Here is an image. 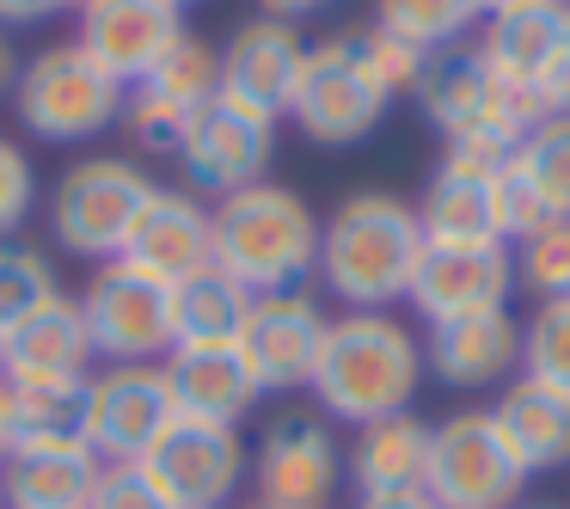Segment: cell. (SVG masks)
Listing matches in <instances>:
<instances>
[{
	"mask_svg": "<svg viewBox=\"0 0 570 509\" xmlns=\"http://www.w3.org/2000/svg\"><path fill=\"white\" fill-rule=\"evenodd\" d=\"M423 258L417 209L386 190H356L337 203V215L320 227V276L344 307L381 313L411 295V276Z\"/></svg>",
	"mask_w": 570,
	"mask_h": 509,
	"instance_id": "6da1fadb",
	"label": "cell"
},
{
	"mask_svg": "<svg viewBox=\"0 0 570 509\" xmlns=\"http://www.w3.org/2000/svg\"><path fill=\"white\" fill-rule=\"evenodd\" d=\"M423 381V344L393 313H344L325 325V350L313 369V393L344 423H381L411 411Z\"/></svg>",
	"mask_w": 570,
	"mask_h": 509,
	"instance_id": "7a4b0ae2",
	"label": "cell"
},
{
	"mask_svg": "<svg viewBox=\"0 0 570 509\" xmlns=\"http://www.w3.org/2000/svg\"><path fill=\"white\" fill-rule=\"evenodd\" d=\"M215 271H227L252 295H288L307 271H320V222L283 185H252L209 209Z\"/></svg>",
	"mask_w": 570,
	"mask_h": 509,
	"instance_id": "3957f363",
	"label": "cell"
},
{
	"mask_svg": "<svg viewBox=\"0 0 570 509\" xmlns=\"http://www.w3.org/2000/svg\"><path fill=\"white\" fill-rule=\"evenodd\" d=\"M411 99L430 111V124L442 129L448 141H503V148H521L528 129L546 124L540 99L533 92H515L491 75V62L479 56V43H454V50H435L423 62V80Z\"/></svg>",
	"mask_w": 570,
	"mask_h": 509,
	"instance_id": "277c9868",
	"label": "cell"
},
{
	"mask_svg": "<svg viewBox=\"0 0 570 509\" xmlns=\"http://www.w3.org/2000/svg\"><path fill=\"white\" fill-rule=\"evenodd\" d=\"M13 105L31 136L43 141H87L124 117V87L92 62L80 43L38 50L13 80Z\"/></svg>",
	"mask_w": 570,
	"mask_h": 509,
	"instance_id": "5b68a950",
	"label": "cell"
},
{
	"mask_svg": "<svg viewBox=\"0 0 570 509\" xmlns=\"http://www.w3.org/2000/svg\"><path fill=\"white\" fill-rule=\"evenodd\" d=\"M521 484H528V472L497 435L491 411H454V418L430 423L423 497L435 509H515Z\"/></svg>",
	"mask_w": 570,
	"mask_h": 509,
	"instance_id": "8992f818",
	"label": "cell"
},
{
	"mask_svg": "<svg viewBox=\"0 0 570 509\" xmlns=\"http://www.w3.org/2000/svg\"><path fill=\"white\" fill-rule=\"evenodd\" d=\"M386 105L393 99H386V87L368 75V62H362L356 31H344V38H325L307 50L295 99H288V117H295L313 141H325V148H350V141H362L381 124Z\"/></svg>",
	"mask_w": 570,
	"mask_h": 509,
	"instance_id": "52a82bcc",
	"label": "cell"
},
{
	"mask_svg": "<svg viewBox=\"0 0 570 509\" xmlns=\"http://www.w3.org/2000/svg\"><path fill=\"white\" fill-rule=\"evenodd\" d=\"M148 197L154 185L129 160H75L50 203L56 246L75 252V258H105V264L124 258L129 227H136Z\"/></svg>",
	"mask_w": 570,
	"mask_h": 509,
	"instance_id": "ba28073f",
	"label": "cell"
},
{
	"mask_svg": "<svg viewBox=\"0 0 570 509\" xmlns=\"http://www.w3.org/2000/svg\"><path fill=\"white\" fill-rule=\"evenodd\" d=\"M178 423V399L160 362H111L87 374V448L105 467H136L154 442Z\"/></svg>",
	"mask_w": 570,
	"mask_h": 509,
	"instance_id": "9c48e42d",
	"label": "cell"
},
{
	"mask_svg": "<svg viewBox=\"0 0 570 509\" xmlns=\"http://www.w3.org/2000/svg\"><path fill=\"white\" fill-rule=\"evenodd\" d=\"M80 320H87L92 356H111V362L173 356V288L141 276V271H129L124 258H111L87 283Z\"/></svg>",
	"mask_w": 570,
	"mask_h": 509,
	"instance_id": "30bf717a",
	"label": "cell"
},
{
	"mask_svg": "<svg viewBox=\"0 0 570 509\" xmlns=\"http://www.w3.org/2000/svg\"><path fill=\"white\" fill-rule=\"evenodd\" d=\"M173 509H227L246 484V442L227 423L178 418L148 454L136 460Z\"/></svg>",
	"mask_w": 570,
	"mask_h": 509,
	"instance_id": "8fae6325",
	"label": "cell"
},
{
	"mask_svg": "<svg viewBox=\"0 0 570 509\" xmlns=\"http://www.w3.org/2000/svg\"><path fill=\"white\" fill-rule=\"evenodd\" d=\"M271 148H276V117L246 111V105H234V99L215 92V99L190 117L185 141H178V160H185V173H190L197 190L234 197V190L264 185Z\"/></svg>",
	"mask_w": 570,
	"mask_h": 509,
	"instance_id": "7c38bea8",
	"label": "cell"
},
{
	"mask_svg": "<svg viewBox=\"0 0 570 509\" xmlns=\"http://www.w3.org/2000/svg\"><path fill=\"white\" fill-rule=\"evenodd\" d=\"M325 313L313 295L288 288V295H258L246 313V332H239V356H246L258 393H301L313 386L325 350Z\"/></svg>",
	"mask_w": 570,
	"mask_h": 509,
	"instance_id": "4fadbf2b",
	"label": "cell"
},
{
	"mask_svg": "<svg viewBox=\"0 0 570 509\" xmlns=\"http://www.w3.org/2000/svg\"><path fill=\"white\" fill-rule=\"evenodd\" d=\"M337 479H344V454L320 418L288 411L264 430L258 460H252V484H258L264 509H325L337 497Z\"/></svg>",
	"mask_w": 570,
	"mask_h": 509,
	"instance_id": "5bb4252c",
	"label": "cell"
},
{
	"mask_svg": "<svg viewBox=\"0 0 570 509\" xmlns=\"http://www.w3.org/2000/svg\"><path fill=\"white\" fill-rule=\"evenodd\" d=\"M509 288H515V252L509 246H423L405 301L430 325H442L509 307Z\"/></svg>",
	"mask_w": 570,
	"mask_h": 509,
	"instance_id": "9a60e30c",
	"label": "cell"
},
{
	"mask_svg": "<svg viewBox=\"0 0 570 509\" xmlns=\"http://www.w3.org/2000/svg\"><path fill=\"white\" fill-rule=\"evenodd\" d=\"M185 38L178 7L166 0H92L80 13V50L124 87V80H148L160 68V56Z\"/></svg>",
	"mask_w": 570,
	"mask_h": 509,
	"instance_id": "2e32d148",
	"label": "cell"
},
{
	"mask_svg": "<svg viewBox=\"0 0 570 509\" xmlns=\"http://www.w3.org/2000/svg\"><path fill=\"white\" fill-rule=\"evenodd\" d=\"M124 264L154 283L178 288L185 276L209 271L215 264V227H209V209L185 190H154L141 203L136 227H129V246H124Z\"/></svg>",
	"mask_w": 570,
	"mask_h": 509,
	"instance_id": "e0dca14e",
	"label": "cell"
},
{
	"mask_svg": "<svg viewBox=\"0 0 570 509\" xmlns=\"http://www.w3.org/2000/svg\"><path fill=\"white\" fill-rule=\"evenodd\" d=\"M301 62H307V43H301L295 26H283V19H246L222 50V99L246 105V111H264V117H283L288 99H295Z\"/></svg>",
	"mask_w": 570,
	"mask_h": 509,
	"instance_id": "ac0fdd59",
	"label": "cell"
},
{
	"mask_svg": "<svg viewBox=\"0 0 570 509\" xmlns=\"http://www.w3.org/2000/svg\"><path fill=\"white\" fill-rule=\"evenodd\" d=\"M423 362L442 386L454 393H479V386H497L521 369V325L509 307L497 313H466V320H442L430 325V344H423Z\"/></svg>",
	"mask_w": 570,
	"mask_h": 509,
	"instance_id": "d6986e66",
	"label": "cell"
},
{
	"mask_svg": "<svg viewBox=\"0 0 570 509\" xmlns=\"http://www.w3.org/2000/svg\"><path fill=\"white\" fill-rule=\"evenodd\" d=\"M105 460L87 442H26L0 460L7 509H87Z\"/></svg>",
	"mask_w": 570,
	"mask_h": 509,
	"instance_id": "ffe728a7",
	"label": "cell"
},
{
	"mask_svg": "<svg viewBox=\"0 0 570 509\" xmlns=\"http://www.w3.org/2000/svg\"><path fill=\"white\" fill-rule=\"evenodd\" d=\"M92 337L80 320V301L56 288L7 344H0V381H87Z\"/></svg>",
	"mask_w": 570,
	"mask_h": 509,
	"instance_id": "44dd1931",
	"label": "cell"
},
{
	"mask_svg": "<svg viewBox=\"0 0 570 509\" xmlns=\"http://www.w3.org/2000/svg\"><path fill=\"white\" fill-rule=\"evenodd\" d=\"M160 369H166V386H173V399H178V418H203V423L239 430V418L258 405V381H252L239 344L173 350Z\"/></svg>",
	"mask_w": 570,
	"mask_h": 509,
	"instance_id": "7402d4cb",
	"label": "cell"
},
{
	"mask_svg": "<svg viewBox=\"0 0 570 509\" xmlns=\"http://www.w3.org/2000/svg\"><path fill=\"white\" fill-rule=\"evenodd\" d=\"M570 31V0H528V7H503L484 13L479 31V56L491 62V75L515 92H533L546 75V62L558 56Z\"/></svg>",
	"mask_w": 570,
	"mask_h": 509,
	"instance_id": "603a6c76",
	"label": "cell"
},
{
	"mask_svg": "<svg viewBox=\"0 0 570 509\" xmlns=\"http://www.w3.org/2000/svg\"><path fill=\"white\" fill-rule=\"evenodd\" d=\"M491 423L509 442V454L521 460L528 479L570 460V399L552 393V386H540V381H528V374H515V381L497 393Z\"/></svg>",
	"mask_w": 570,
	"mask_h": 509,
	"instance_id": "cb8c5ba5",
	"label": "cell"
},
{
	"mask_svg": "<svg viewBox=\"0 0 570 509\" xmlns=\"http://www.w3.org/2000/svg\"><path fill=\"white\" fill-rule=\"evenodd\" d=\"M423 467H430V423L399 411V418L362 423L356 448H350V479L362 497H405L423 491Z\"/></svg>",
	"mask_w": 570,
	"mask_h": 509,
	"instance_id": "d4e9b609",
	"label": "cell"
},
{
	"mask_svg": "<svg viewBox=\"0 0 570 509\" xmlns=\"http://www.w3.org/2000/svg\"><path fill=\"white\" fill-rule=\"evenodd\" d=\"M497 178H466V173H435L417 203L423 246H503L497 234Z\"/></svg>",
	"mask_w": 570,
	"mask_h": 509,
	"instance_id": "484cf974",
	"label": "cell"
},
{
	"mask_svg": "<svg viewBox=\"0 0 570 509\" xmlns=\"http://www.w3.org/2000/svg\"><path fill=\"white\" fill-rule=\"evenodd\" d=\"M252 288H239L227 271H197L173 288V350H197V344H239L252 313Z\"/></svg>",
	"mask_w": 570,
	"mask_h": 509,
	"instance_id": "4316f807",
	"label": "cell"
},
{
	"mask_svg": "<svg viewBox=\"0 0 570 509\" xmlns=\"http://www.w3.org/2000/svg\"><path fill=\"white\" fill-rule=\"evenodd\" d=\"M13 448L26 442H87V381H0Z\"/></svg>",
	"mask_w": 570,
	"mask_h": 509,
	"instance_id": "83f0119b",
	"label": "cell"
},
{
	"mask_svg": "<svg viewBox=\"0 0 570 509\" xmlns=\"http://www.w3.org/2000/svg\"><path fill=\"white\" fill-rule=\"evenodd\" d=\"M479 19H484L479 0H374V26L405 38V43H417L423 56L454 50Z\"/></svg>",
	"mask_w": 570,
	"mask_h": 509,
	"instance_id": "f1b7e54d",
	"label": "cell"
},
{
	"mask_svg": "<svg viewBox=\"0 0 570 509\" xmlns=\"http://www.w3.org/2000/svg\"><path fill=\"white\" fill-rule=\"evenodd\" d=\"M141 92H154V99H166L173 111L197 117L203 105L222 92V50H209L203 38H190V31H185V38L160 56V68L141 80Z\"/></svg>",
	"mask_w": 570,
	"mask_h": 509,
	"instance_id": "f546056e",
	"label": "cell"
},
{
	"mask_svg": "<svg viewBox=\"0 0 570 509\" xmlns=\"http://www.w3.org/2000/svg\"><path fill=\"white\" fill-rule=\"evenodd\" d=\"M509 166L528 178V190L546 203V215L570 222V117H546L540 129H528V141L515 148Z\"/></svg>",
	"mask_w": 570,
	"mask_h": 509,
	"instance_id": "4dcf8cb0",
	"label": "cell"
},
{
	"mask_svg": "<svg viewBox=\"0 0 570 509\" xmlns=\"http://www.w3.org/2000/svg\"><path fill=\"white\" fill-rule=\"evenodd\" d=\"M521 374L570 399V295L540 301L533 320L521 325Z\"/></svg>",
	"mask_w": 570,
	"mask_h": 509,
	"instance_id": "1f68e13d",
	"label": "cell"
},
{
	"mask_svg": "<svg viewBox=\"0 0 570 509\" xmlns=\"http://www.w3.org/2000/svg\"><path fill=\"white\" fill-rule=\"evenodd\" d=\"M515 252V283L533 301H564L570 295V222H546L533 227Z\"/></svg>",
	"mask_w": 570,
	"mask_h": 509,
	"instance_id": "d6a6232c",
	"label": "cell"
},
{
	"mask_svg": "<svg viewBox=\"0 0 570 509\" xmlns=\"http://www.w3.org/2000/svg\"><path fill=\"white\" fill-rule=\"evenodd\" d=\"M56 295L50 264L38 258L31 246H0V344Z\"/></svg>",
	"mask_w": 570,
	"mask_h": 509,
	"instance_id": "836d02e7",
	"label": "cell"
},
{
	"mask_svg": "<svg viewBox=\"0 0 570 509\" xmlns=\"http://www.w3.org/2000/svg\"><path fill=\"white\" fill-rule=\"evenodd\" d=\"M356 50H362V62H368V75L386 87V99H399V92H417L423 62H430L417 43L393 38V31H381V26H362V31H356Z\"/></svg>",
	"mask_w": 570,
	"mask_h": 509,
	"instance_id": "e575fe53",
	"label": "cell"
},
{
	"mask_svg": "<svg viewBox=\"0 0 570 509\" xmlns=\"http://www.w3.org/2000/svg\"><path fill=\"white\" fill-rule=\"evenodd\" d=\"M129 117V136H136V148H154V154H178V141H185L190 117L173 111L166 99H154V92H136V99L124 105Z\"/></svg>",
	"mask_w": 570,
	"mask_h": 509,
	"instance_id": "d590c367",
	"label": "cell"
},
{
	"mask_svg": "<svg viewBox=\"0 0 570 509\" xmlns=\"http://www.w3.org/2000/svg\"><path fill=\"white\" fill-rule=\"evenodd\" d=\"M31 197H38V178H31V160L0 136V239L13 234L31 215Z\"/></svg>",
	"mask_w": 570,
	"mask_h": 509,
	"instance_id": "8d00e7d4",
	"label": "cell"
},
{
	"mask_svg": "<svg viewBox=\"0 0 570 509\" xmlns=\"http://www.w3.org/2000/svg\"><path fill=\"white\" fill-rule=\"evenodd\" d=\"M87 509H173V503H166L160 484H154L141 467H105Z\"/></svg>",
	"mask_w": 570,
	"mask_h": 509,
	"instance_id": "74e56055",
	"label": "cell"
},
{
	"mask_svg": "<svg viewBox=\"0 0 570 509\" xmlns=\"http://www.w3.org/2000/svg\"><path fill=\"white\" fill-rule=\"evenodd\" d=\"M533 99H540L546 117H570V31H564V43H558V56L546 62V75H540V87H533Z\"/></svg>",
	"mask_w": 570,
	"mask_h": 509,
	"instance_id": "f35d334b",
	"label": "cell"
},
{
	"mask_svg": "<svg viewBox=\"0 0 570 509\" xmlns=\"http://www.w3.org/2000/svg\"><path fill=\"white\" fill-rule=\"evenodd\" d=\"M56 7H62V0H0V26H38Z\"/></svg>",
	"mask_w": 570,
	"mask_h": 509,
	"instance_id": "ab89813d",
	"label": "cell"
},
{
	"mask_svg": "<svg viewBox=\"0 0 570 509\" xmlns=\"http://www.w3.org/2000/svg\"><path fill=\"white\" fill-rule=\"evenodd\" d=\"M264 19H283V26H295V19L320 13V7H332V0H258Z\"/></svg>",
	"mask_w": 570,
	"mask_h": 509,
	"instance_id": "60d3db41",
	"label": "cell"
},
{
	"mask_svg": "<svg viewBox=\"0 0 570 509\" xmlns=\"http://www.w3.org/2000/svg\"><path fill=\"white\" fill-rule=\"evenodd\" d=\"M356 509H435V503L423 491H405V497H362Z\"/></svg>",
	"mask_w": 570,
	"mask_h": 509,
	"instance_id": "b9f144b4",
	"label": "cell"
},
{
	"mask_svg": "<svg viewBox=\"0 0 570 509\" xmlns=\"http://www.w3.org/2000/svg\"><path fill=\"white\" fill-rule=\"evenodd\" d=\"M13 454V423H7V393H0V460Z\"/></svg>",
	"mask_w": 570,
	"mask_h": 509,
	"instance_id": "7bdbcfd3",
	"label": "cell"
},
{
	"mask_svg": "<svg viewBox=\"0 0 570 509\" xmlns=\"http://www.w3.org/2000/svg\"><path fill=\"white\" fill-rule=\"evenodd\" d=\"M13 80V50H7V38H0V87Z\"/></svg>",
	"mask_w": 570,
	"mask_h": 509,
	"instance_id": "ee69618b",
	"label": "cell"
},
{
	"mask_svg": "<svg viewBox=\"0 0 570 509\" xmlns=\"http://www.w3.org/2000/svg\"><path fill=\"white\" fill-rule=\"evenodd\" d=\"M484 13H503V7H528V0H479Z\"/></svg>",
	"mask_w": 570,
	"mask_h": 509,
	"instance_id": "f6af8a7d",
	"label": "cell"
},
{
	"mask_svg": "<svg viewBox=\"0 0 570 509\" xmlns=\"http://www.w3.org/2000/svg\"><path fill=\"white\" fill-rule=\"evenodd\" d=\"M62 7H75V13H87V7H92V0H62Z\"/></svg>",
	"mask_w": 570,
	"mask_h": 509,
	"instance_id": "bcb514c9",
	"label": "cell"
},
{
	"mask_svg": "<svg viewBox=\"0 0 570 509\" xmlns=\"http://www.w3.org/2000/svg\"><path fill=\"white\" fill-rule=\"evenodd\" d=\"M515 509H564V503H515Z\"/></svg>",
	"mask_w": 570,
	"mask_h": 509,
	"instance_id": "7dc6e473",
	"label": "cell"
},
{
	"mask_svg": "<svg viewBox=\"0 0 570 509\" xmlns=\"http://www.w3.org/2000/svg\"><path fill=\"white\" fill-rule=\"evenodd\" d=\"M166 7H190V0H166Z\"/></svg>",
	"mask_w": 570,
	"mask_h": 509,
	"instance_id": "c3c4849f",
	"label": "cell"
},
{
	"mask_svg": "<svg viewBox=\"0 0 570 509\" xmlns=\"http://www.w3.org/2000/svg\"><path fill=\"white\" fill-rule=\"evenodd\" d=\"M0 509H7V497H0Z\"/></svg>",
	"mask_w": 570,
	"mask_h": 509,
	"instance_id": "681fc988",
	"label": "cell"
},
{
	"mask_svg": "<svg viewBox=\"0 0 570 509\" xmlns=\"http://www.w3.org/2000/svg\"><path fill=\"white\" fill-rule=\"evenodd\" d=\"M252 509H264V503H252Z\"/></svg>",
	"mask_w": 570,
	"mask_h": 509,
	"instance_id": "f907efd6",
	"label": "cell"
}]
</instances>
